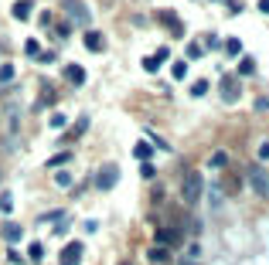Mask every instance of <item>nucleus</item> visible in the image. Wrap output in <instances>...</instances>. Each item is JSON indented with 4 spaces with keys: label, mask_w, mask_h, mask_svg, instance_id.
<instances>
[{
    "label": "nucleus",
    "mask_w": 269,
    "mask_h": 265,
    "mask_svg": "<svg viewBox=\"0 0 269 265\" xmlns=\"http://www.w3.org/2000/svg\"><path fill=\"white\" fill-rule=\"evenodd\" d=\"M259 10H263V14H269V0H259Z\"/></svg>",
    "instance_id": "nucleus-24"
},
{
    "label": "nucleus",
    "mask_w": 269,
    "mask_h": 265,
    "mask_svg": "<svg viewBox=\"0 0 269 265\" xmlns=\"http://www.w3.org/2000/svg\"><path fill=\"white\" fill-rule=\"evenodd\" d=\"M0 235H3L7 242H20V235H24V228H20L17 221H7V225L0 228Z\"/></svg>",
    "instance_id": "nucleus-8"
},
{
    "label": "nucleus",
    "mask_w": 269,
    "mask_h": 265,
    "mask_svg": "<svg viewBox=\"0 0 269 265\" xmlns=\"http://www.w3.org/2000/svg\"><path fill=\"white\" fill-rule=\"evenodd\" d=\"M0 208L10 211V208H14V197H10V194H0Z\"/></svg>",
    "instance_id": "nucleus-18"
},
{
    "label": "nucleus",
    "mask_w": 269,
    "mask_h": 265,
    "mask_svg": "<svg viewBox=\"0 0 269 265\" xmlns=\"http://www.w3.org/2000/svg\"><path fill=\"white\" fill-rule=\"evenodd\" d=\"M201 190H205V187H201V173L188 170V173H184V184H181V197H184V204H191V208H194V204L201 201Z\"/></svg>",
    "instance_id": "nucleus-1"
},
{
    "label": "nucleus",
    "mask_w": 269,
    "mask_h": 265,
    "mask_svg": "<svg viewBox=\"0 0 269 265\" xmlns=\"http://www.w3.org/2000/svg\"><path fill=\"white\" fill-rule=\"evenodd\" d=\"M78 259H82V242H68L61 248V255H58L61 265H78Z\"/></svg>",
    "instance_id": "nucleus-5"
},
{
    "label": "nucleus",
    "mask_w": 269,
    "mask_h": 265,
    "mask_svg": "<svg viewBox=\"0 0 269 265\" xmlns=\"http://www.w3.org/2000/svg\"><path fill=\"white\" fill-rule=\"evenodd\" d=\"M102 44H106V41H102L99 31H85V48H89V51H102Z\"/></svg>",
    "instance_id": "nucleus-10"
},
{
    "label": "nucleus",
    "mask_w": 269,
    "mask_h": 265,
    "mask_svg": "<svg viewBox=\"0 0 269 265\" xmlns=\"http://www.w3.org/2000/svg\"><path fill=\"white\" fill-rule=\"evenodd\" d=\"M143 68H147V72H157V68H160V61L150 55V58H143Z\"/></svg>",
    "instance_id": "nucleus-17"
},
{
    "label": "nucleus",
    "mask_w": 269,
    "mask_h": 265,
    "mask_svg": "<svg viewBox=\"0 0 269 265\" xmlns=\"http://www.w3.org/2000/svg\"><path fill=\"white\" fill-rule=\"evenodd\" d=\"M116 180H119V167H116V163H106V167H99V173H96V184H99L102 190L116 187Z\"/></svg>",
    "instance_id": "nucleus-3"
},
{
    "label": "nucleus",
    "mask_w": 269,
    "mask_h": 265,
    "mask_svg": "<svg viewBox=\"0 0 269 265\" xmlns=\"http://www.w3.org/2000/svg\"><path fill=\"white\" fill-rule=\"evenodd\" d=\"M27 14H31V0H17V3H14V17L24 20Z\"/></svg>",
    "instance_id": "nucleus-12"
},
{
    "label": "nucleus",
    "mask_w": 269,
    "mask_h": 265,
    "mask_svg": "<svg viewBox=\"0 0 269 265\" xmlns=\"http://www.w3.org/2000/svg\"><path fill=\"white\" fill-rule=\"evenodd\" d=\"M61 7H65V14L78 17V24H85V20H89V10H85V3H82V0H61Z\"/></svg>",
    "instance_id": "nucleus-6"
},
{
    "label": "nucleus",
    "mask_w": 269,
    "mask_h": 265,
    "mask_svg": "<svg viewBox=\"0 0 269 265\" xmlns=\"http://www.w3.org/2000/svg\"><path fill=\"white\" fill-rule=\"evenodd\" d=\"M65 160H68V153H58V156H51V160H48V167H61Z\"/></svg>",
    "instance_id": "nucleus-19"
},
{
    "label": "nucleus",
    "mask_w": 269,
    "mask_h": 265,
    "mask_svg": "<svg viewBox=\"0 0 269 265\" xmlns=\"http://www.w3.org/2000/svg\"><path fill=\"white\" fill-rule=\"evenodd\" d=\"M171 72H174V78H184V75H188V61H174Z\"/></svg>",
    "instance_id": "nucleus-13"
},
{
    "label": "nucleus",
    "mask_w": 269,
    "mask_h": 265,
    "mask_svg": "<svg viewBox=\"0 0 269 265\" xmlns=\"http://www.w3.org/2000/svg\"><path fill=\"white\" fill-rule=\"evenodd\" d=\"M147 255H150V262H167V259H171V252H167V248H160V245H154Z\"/></svg>",
    "instance_id": "nucleus-11"
},
{
    "label": "nucleus",
    "mask_w": 269,
    "mask_h": 265,
    "mask_svg": "<svg viewBox=\"0 0 269 265\" xmlns=\"http://www.w3.org/2000/svg\"><path fill=\"white\" fill-rule=\"evenodd\" d=\"M249 184H252L256 194H263V197H266V194H269V173L263 170V167H249Z\"/></svg>",
    "instance_id": "nucleus-4"
},
{
    "label": "nucleus",
    "mask_w": 269,
    "mask_h": 265,
    "mask_svg": "<svg viewBox=\"0 0 269 265\" xmlns=\"http://www.w3.org/2000/svg\"><path fill=\"white\" fill-rule=\"evenodd\" d=\"M65 78H68L72 85H82V82H85V68H82V65H68V68H65Z\"/></svg>",
    "instance_id": "nucleus-9"
},
{
    "label": "nucleus",
    "mask_w": 269,
    "mask_h": 265,
    "mask_svg": "<svg viewBox=\"0 0 269 265\" xmlns=\"http://www.w3.org/2000/svg\"><path fill=\"white\" fill-rule=\"evenodd\" d=\"M55 184H58V187H68V184H72V177H68V173H58Z\"/></svg>",
    "instance_id": "nucleus-22"
},
{
    "label": "nucleus",
    "mask_w": 269,
    "mask_h": 265,
    "mask_svg": "<svg viewBox=\"0 0 269 265\" xmlns=\"http://www.w3.org/2000/svg\"><path fill=\"white\" fill-rule=\"evenodd\" d=\"M208 92V82H205V78H201V82H194L191 85V95H205Z\"/></svg>",
    "instance_id": "nucleus-16"
},
{
    "label": "nucleus",
    "mask_w": 269,
    "mask_h": 265,
    "mask_svg": "<svg viewBox=\"0 0 269 265\" xmlns=\"http://www.w3.org/2000/svg\"><path fill=\"white\" fill-rule=\"evenodd\" d=\"M10 78H14V65H0V82L7 85Z\"/></svg>",
    "instance_id": "nucleus-14"
},
{
    "label": "nucleus",
    "mask_w": 269,
    "mask_h": 265,
    "mask_svg": "<svg viewBox=\"0 0 269 265\" xmlns=\"http://www.w3.org/2000/svg\"><path fill=\"white\" fill-rule=\"evenodd\" d=\"M218 92H222V102H239L242 85H239V78H235V75H222V82H218Z\"/></svg>",
    "instance_id": "nucleus-2"
},
{
    "label": "nucleus",
    "mask_w": 269,
    "mask_h": 265,
    "mask_svg": "<svg viewBox=\"0 0 269 265\" xmlns=\"http://www.w3.org/2000/svg\"><path fill=\"white\" fill-rule=\"evenodd\" d=\"M259 160H263V163H266V160H269V139H266V143H263V146H259Z\"/></svg>",
    "instance_id": "nucleus-23"
},
{
    "label": "nucleus",
    "mask_w": 269,
    "mask_h": 265,
    "mask_svg": "<svg viewBox=\"0 0 269 265\" xmlns=\"http://www.w3.org/2000/svg\"><path fill=\"white\" fill-rule=\"evenodd\" d=\"M136 156H140V160H150V146H147V143H136Z\"/></svg>",
    "instance_id": "nucleus-15"
},
{
    "label": "nucleus",
    "mask_w": 269,
    "mask_h": 265,
    "mask_svg": "<svg viewBox=\"0 0 269 265\" xmlns=\"http://www.w3.org/2000/svg\"><path fill=\"white\" fill-rule=\"evenodd\" d=\"M225 163H229V156H225V153H215V156H212V167H225Z\"/></svg>",
    "instance_id": "nucleus-20"
},
{
    "label": "nucleus",
    "mask_w": 269,
    "mask_h": 265,
    "mask_svg": "<svg viewBox=\"0 0 269 265\" xmlns=\"http://www.w3.org/2000/svg\"><path fill=\"white\" fill-rule=\"evenodd\" d=\"M239 48H242V44H239L235 38H232V41H225V51H229V55H239Z\"/></svg>",
    "instance_id": "nucleus-21"
},
{
    "label": "nucleus",
    "mask_w": 269,
    "mask_h": 265,
    "mask_svg": "<svg viewBox=\"0 0 269 265\" xmlns=\"http://www.w3.org/2000/svg\"><path fill=\"white\" fill-rule=\"evenodd\" d=\"M174 242H181V235H177L174 228H160V231H157V245H160V248L174 245Z\"/></svg>",
    "instance_id": "nucleus-7"
}]
</instances>
